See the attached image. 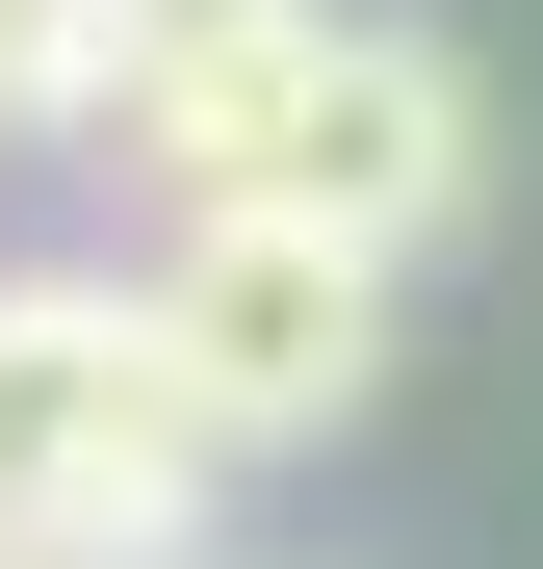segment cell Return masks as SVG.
I'll use <instances>...</instances> for the list:
<instances>
[{
  "instance_id": "6da1fadb",
  "label": "cell",
  "mask_w": 543,
  "mask_h": 569,
  "mask_svg": "<svg viewBox=\"0 0 543 569\" xmlns=\"http://www.w3.org/2000/svg\"><path fill=\"white\" fill-rule=\"evenodd\" d=\"M155 181L181 208H311L362 259H414V233H466V181H492V104H466V52L440 27H362V0H311V27H259L208 78H155Z\"/></svg>"
},
{
  "instance_id": "7a4b0ae2",
  "label": "cell",
  "mask_w": 543,
  "mask_h": 569,
  "mask_svg": "<svg viewBox=\"0 0 543 569\" xmlns=\"http://www.w3.org/2000/svg\"><path fill=\"white\" fill-rule=\"evenodd\" d=\"M208 492H233V440L181 389L155 284L27 259L0 284V543L27 569H208Z\"/></svg>"
},
{
  "instance_id": "3957f363",
  "label": "cell",
  "mask_w": 543,
  "mask_h": 569,
  "mask_svg": "<svg viewBox=\"0 0 543 569\" xmlns=\"http://www.w3.org/2000/svg\"><path fill=\"white\" fill-rule=\"evenodd\" d=\"M155 337H181V389H208V440H336L362 389H389V259L311 233V208H181L155 233Z\"/></svg>"
},
{
  "instance_id": "277c9868",
  "label": "cell",
  "mask_w": 543,
  "mask_h": 569,
  "mask_svg": "<svg viewBox=\"0 0 543 569\" xmlns=\"http://www.w3.org/2000/svg\"><path fill=\"white\" fill-rule=\"evenodd\" d=\"M259 27H311V0H78V52H104V130L155 104V78H208V52H259Z\"/></svg>"
},
{
  "instance_id": "5b68a950",
  "label": "cell",
  "mask_w": 543,
  "mask_h": 569,
  "mask_svg": "<svg viewBox=\"0 0 543 569\" xmlns=\"http://www.w3.org/2000/svg\"><path fill=\"white\" fill-rule=\"evenodd\" d=\"M0 130H104V52H78V0H0Z\"/></svg>"
}]
</instances>
